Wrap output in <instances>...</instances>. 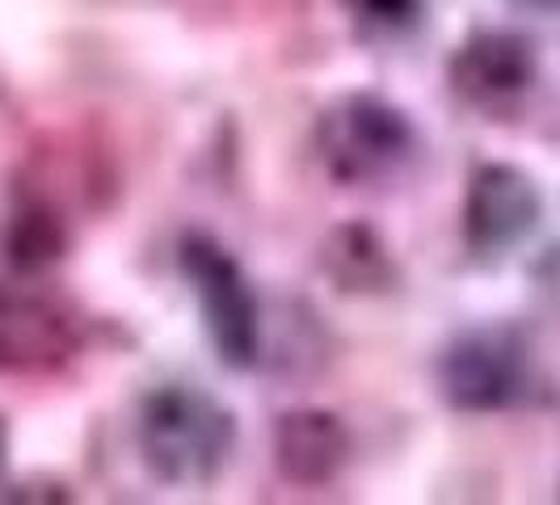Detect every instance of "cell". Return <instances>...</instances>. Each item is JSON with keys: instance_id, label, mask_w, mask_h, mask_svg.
Returning <instances> with one entry per match:
<instances>
[{"instance_id": "9c48e42d", "label": "cell", "mask_w": 560, "mask_h": 505, "mask_svg": "<svg viewBox=\"0 0 560 505\" xmlns=\"http://www.w3.org/2000/svg\"><path fill=\"white\" fill-rule=\"evenodd\" d=\"M320 270L346 295H388L400 270L380 232L366 224H341L320 245Z\"/></svg>"}, {"instance_id": "ba28073f", "label": "cell", "mask_w": 560, "mask_h": 505, "mask_svg": "<svg viewBox=\"0 0 560 505\" xmlns=\"http://www.w3.org/2000/svg\"><path fill=\"white\" fill-rule=\"evenodd\" d=\"M354 459L350 425L329 409H287L275 421V468L295 489H329Z\"/></svg>"}, {"instance_id": "5b68a950", "label": "cell", "mask_w": 560, "mask_h": 505, "mask_svg": "<svg viewBox=\"0 0 560 505\" xmlns=\"http://www.w3.org/2000/svg\"><path fill=\"white\" fill-rule=\"evenodd\" d=\"M544 220V195L527 168L485 161L464 190V245L477 261H502Z\"/></svg>"}, {"instance_id": "3957f363", "label": "cell", "mask_w": 560, "mask_h": 505, "mask_svg": "<svg viewBox=\"0 0 560 505\" xmlns=\"http://www.w3.org/2000/svg\"><path fill=\"white\" fill-rule=\"evenodd\" d=\"M177 270L190 286L202 329L220 363L249 371L261 359V300L245 266L211 232H186L177 240Z\"/></svg>"}, {"instance_id": "7a4b0ae2", "label": "cell", "mask_w": 560, "mask_h": 505, "mask_svg": "<svg viewBox=\"0 0 560 505\" xmlns=\"http://www.w3.org/2000/svg\"><path fill=\"white\" fill-rule=\"evenodd\" d=\"M312 148L337 186L363 190L405 173V165L418 156V127L388 97L350 89L316 114Z\"/></svg>"}, {"instance_id": "6da1fadb", "label": "cell", "mask_w": 560, "mask_h": 505, "mask_svg": "<svg viewBox=\"0 0 560 505\" xmlns=\"http://www.w3.org/2000/svg\"><path fill=\"white\" fill-rule=\"evenodd\" d=\"M136 450L148 477L168 489H207L236 450V418L195 384H161L140 400Z\"/></svg>"}, {"instance_id": "30bf717a", "label": "cell", "mask_w": 560, "mask_h": 505, "mask_svg": "<svg viewBox=\"0 0 560 505\" xmlns=\"http://www.w3.org/2000/svg\"><path fill=\"white\" fill-rule=\"evenodd\" d=\"M9 245H13V261L34 270V266H47L63 252V236L47 215H18Z\"/></svg>"}, {"instance_id": "7c38bea8", "label": "cell", "mask_w": 560, "mask_h": 505, "mask_svg": "<svg viewBox=\"0 0 560 505\" xmlns=\"http://www.w3.org/2000/svg\"><path fill=\"white\" fill-rule=\"evenodd\" d=\"M518 9H532V13H557L560 17V0H514Z\"/></svg>"}, {"instance_id": "8992f818", "label": "cell", "mask_w": 560, "mask_h": 505, "mask_svg": "<svg viewBox=\"0 0 560 505\" xmlns=\"http://www.w3.org/2000/svg\"><path fill=\"white\" fill-rule=\"evenodd\" d=\"M539 81V51L523 30H472L447 59L451 93L480 114L514 110Z\"/></svg>"}, {"instance_id": "8fae6325", "label": "cell", "mask_w": 560, "mask_h": 505, "mask_svg": "<svg viewBox=\"0 0 560 505\" xmlns=\"http://www.w3.org/2000/svg\"><path fill=\"white\" fill-rule=\"evenodd\" d=\"M341 4L359 26L380 30V34H400L418 26L421 17V0H341Z\"/></svg>"}, {"instance_id": "277c9868", "label": "cell", "mask_w": 560, "mask_h": 505, "mask_svg": "<svg viewBox=\"0 0 560 505\" xmlns=\"http://www.w3.org/2000/svg\"><path fill=\"white\" fill-rule=\"evenodd\" d=\"M434 384L455 413H505L532 392V345L514 325H477L447 341Z\"/></svg>"}, {"instance_id": "4fadbf2b", "label": "cell", "mask_w": 560, "mask_h": 505, "mask_svg": "<svg viewBox=\"0 0 560 505\" xmlns=\"http://www.w3.org/2000/svg\"><path fill=\"white\" fill-rule=\"evenodd\" d=\"M4 463H9V425L0 418V472H4Z\"/></svg>"}, {"instance_id": "52a82bcc", "label": "cell", "mask_w": 560, "mask_h": 505, "mask_svg": "<svg viewBox=\"0 0 560 505\" xmlns=\"http://www.w3.org/2000/svg\"><path fill=\"white\" fill-rule=\"evenodd\" d=\"M81 329L63 308L0 286V375H51L77 359Z\"/></svg>"}]
</instances>
